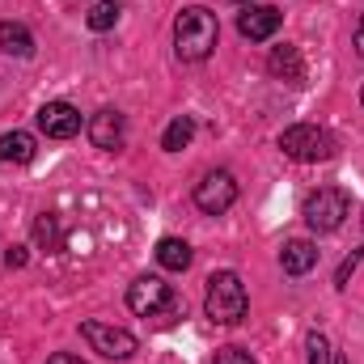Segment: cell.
<instances>
[{
	"label": "cell",
	"instance_id": "3957f363",
	"mask_svg": "<svg viewBox=\"0 0 364 364\" xmlns=\"http://www.w3.org/2000/svg\"><path fill=\"white\" fill-rule=\"evenodd\" d=\"M279 149H284V157L305 161V166L309 161H331L335 157V136L318 123H292V127H284Z\"/></svg>",
	"mask_w": 364,
	"mask_h": 364
},
{
	"label": "cell",
	"instance_id": "9c48e42d",
	"mask_svg": "<svg viewBox=\"0 0 364 364\" xmlns=\"http://www.w3.org/2000/svg\"><path fill=\"white\" fill-rule=\"evenodd\" d=\"M279 21H284V13L275 4H246V13H237V30L250 43H267L279 30Z\"/></svg>",
	"mask_w": 364,
	"mask_h": 364
},
{
	"label": "cell",
	"instance_id": "30bf717a",
	"mask_svg": "<svg viewBox=\"0 0 364 364\" xmlns=\"http://www.w3.org/2000/svg\"><path fill=\"white\" fill-rule=\"evenodd\" d=\"M90 140L97 149H119L123 144V114L119 110H97L90 119Z\"/></svg>",
	"mask_w": 364,
	"mask_h": 364
},
{
	"label": "cell",
	"instance_id": "2e32d148",
	"mask_svg": "<svg viewBox=\"0 0 364 364\" xmlns=\"http://www.w3.org/2000/svg\"><path fill=\"white\" fill-rule=\"evenodd\" d=\"M191 136H195V119H191V114H178V119L166 127L161 149H166V153H178V149H186V144H191Z\"/></svg>",
	"mask_w": 364,
	"mask_h": 364
},
{
	"label": "cell",
	"instance_id": "7a4b0ae2",
	"mask_svg": "<svg viewBox=\"0 0 364 364\" xmlns=\"http://www.w3.org/2000/svg\"><path fill=\"white\" fill-rule=\"evenodd\" d=\"M203 309L216 326H233L246 318V284L237 272H216L208 279V296H203Z\"/></svg>",
	"mask_w": 364,
	"mask_h": 364
},
{
	"label": "cell",
	"instance_id": "5b68a950",
	"mask_svg": "<svg viewBox=\"0 0 364 364\" xmlns=\"http://www.w3.org/2000/svg\"><path fill=\"white\" fill-rule=\"evenodd\" d=\"M81 335L97 356L106 360H132L136 356V335L123 331V326H110V322H81Z\"/></svg>",
	"mask_w": 364,
	"mask_h": 364
},
{
	"label": "cell",
	"instance_id": "d6986e66",
	"mask_svg": "<svg viewBox=\"0 0 364 364\" xmlns=\"http://www.w3.org/2000/svg\"><path fill=\"white\" fill-rule=\"evenodd\" d=\"M216 364H259L250 352H242V348H220L216 352Z\"/></svg>",
	"mask_w": 364,
	"mask_h": 364
},
{
	"label": "cell",
	"instance_id": "44dd1931",
	"mask_svg": "<svg viewBox=\"0 0 364 364\" xmlns=\"http://www.w3.org/2000/svg\"><path fill=\"white\" fill-rule=\"evenodd\" d=\"M47 364H85V360H81V356H73V352H55Z\"/></svg>",
	"mask_w": 364,
	"mask_h": 364
},
{
	"label": "cell",
	"instance_id": "7402d4cb",
	"mask_svg": "<svg viewBox=\"0 0 364 364\" xmlns=\"http://www.w3.org/2000/svg\"><path fill=\"white\" fill-rule=\"evenodd\" d=\"M356 55L364 60V17L356 21Z\"/></svg>",
	"mask_w": 364,
	"mask_h": 364
},
{
	"label": "cell",
	"instance_id": "ffe728a7",
	"mask_svg": "<svg viewBox=\"0 0 364 364\" xmlns=\"http://www.w3.org/2000/svg\"><path fill=\"white\" fill-rule=\"evenodd\" d=\"M4 263H9V267H26V246H13V250L4 255Z\"/></svg>",
	"mask_w": 364,
	"mask_h": 364
},
{
	"label": "cell",
	"instance_id": "277c9868",
	"mask_svg": "<svg viewBox=\"0 0 364 364\" xmlns=\"http://www.w3.org/2000/svg\"><path fill=\"white\" fill-rule=\"evenodd\" d=\"M305 225L314 229V233H335L348 216H352V199H348V191H339V186H318L309 199H305Z\"/></svg>",
	"mask_w": 364,
	"mask_h": 364
},
{
	"label": "cell",
	"instance_id": "52a82bcc",
	"mask_svg": "<svg viewBox=\"0 0 364 364\" xmlns=\"http://www.w3.org/2000/svg\"><path fill=\"white\" fill-rule=\"evenodd\" d=\"M170 305H174V292H170V284H166L161 275H140V279L127 288V309L140 314V318H157V314L170 309Z\"/></svg>",
	"mask_w": 364,
	"mask_h": 364
},
{
	"label": "cell",
	"instance_id": "484cf974",
	"mask_svg": "<svg viewBox=\"0 0 364 364\" xmlns=\"http://www.w3.org/2000/svg\"><path fill=\"white\" fill-rule=\"evenodd\" d=\"M360 225H364V216H360Z\"/></svg>",
	"mask_w": 364,
	"mask_h": 364
},
{
	"label": "cell",
	"instance_id": "d4e9b609",
	"mask_svg": "<svg viewBox=\"0 0 364 364\" xmlns=\"http://www.w3.org/2000/svg\"><path fill=\"white\" fill-rule=\"evenodd\" d=\"M360 102H364V90H360Z\"/></svg>",
	"mask_w": 364,
	"mask_h": 364
},
{
	"label": "cell",
	"instance_id": "ba28073f",
	"mask_svg": "<svg viewBox=\"0 0 364 364\" xmlns=\"http://www.w3.org/2000/svg\"><path fill=\"white\" fill-rule=\"evenodd\" d=\"M38 132L51 136V140H73L81 132V110L68 106V102H47L38 110Z\"/></svg>",
	"mask_w": 364,
	"mask_h": 364
},
{
	"label": "cell",
	"instance_id": "4fadbf2b",
	"mask_svg": "<svg viewBox=\"0 0 364 364\" xmlns=\"http://www.w3.org/2000/svg\"><path fill=\"white\" fill-rule=\"evenodd\" d=\"M267 68H272V77L288 81V85H301V81H305V64H301V51H296V47H288V43L272 51Z\"/></svg>",
	"mask_w": 364,
	"mask_h": 364
},
{
	"label": "cell",
	"instance_id": "5bb4252c",
	"mask_svg": "<svg viewBox=\"0 0 364 364\" xmlns=\"http://www.w3.org/2000/svg\"><path fill=\"white\" fill-rule=\"evenodd\" d=\"M0 51L17 55V60H30L34 55V34L17 21H0Z\"/></svg>",
	"mask_w": 364,
	"mask_h": 364
},
{
	"label": "cell",
	"instance_id": "6da1fadb",
	"mask_svg": "<svg viewBox=\"0 0 364 364\" xmlns=\"http://www.w3.org/2000/svg\"><path fill=\"white\" fill-rule=\"evenodd\" d=\"M216 38H220V26H216V13L212 9L191 4V9L178 13V21H174V51H178L182 64L208 60L212 47H216Z\"/></svg>",
	"mask_w": 364,
	"mask_h": 364
},
{
	"label": "cell",
	"instance_id": "603a6c76",
	"mask_svg": "<svg viewBox=\"0 0 364 364\" xmlns=\"http://www.w3.org/2000/svg\"><path fill=\"white\" fill-rule=\"evenodd\" d=\"M335 364H348V356H339V352H335Z\"/></svg>",
	"mask_w": 364,
	"mask_h": 364
},
{
	"label": "cell",
	"instance_id": "ac0fdd59",
	"mask_svg": "<svg viewBox=\"0 0 364 364\" xmlns=\"http://www.w3.org/2000/svg\"><path fill=\"white\" fill-rule=\"evenodd\" d=\"M305 352H309V364H335V348H331V339L322 331H309Z\"/></svg>",
	"mask_w": 364,
	"mask_h": 364
},
{
	"label": "cell",
	"instance_id": "9a60e30c",
	"mask_svg": "<svg viewBox=\"0 0 364 364\" xmlns=\"http://www.w3.org/2000/svg\"><path fill=\"white\" fill-rule=\"evenodd\" d=\"M191 259H195V255H191V246H186L182 237H161V242H157V263H161L166 272H186Z\"/></svg>",
	"mask_w": 364,
	"mask_h": 364
},
{
	"label": "cell",
	"instance_id": "8fae6325",
	"mask_svg": "<svg viewBox=\"0 0 364 364\" xmlns=\"http://www.w3.org/2000/svg\"><path fill=\"white\" fill-rule=\"evenodd\" d=\"M279 267H284L288 275H309L314 267H318V246L305 242V237L288 242V246L279 250Z\"/></svg>",
	"mask_w": 364,
	"mask_h": 364
},
{
	"label": "cell",
	"instance_id": "cb8c5ba5",
	"mask_svg": "<svg viewBox=\"0 0 364 364\" xmlns=\"http://www.w3.org/2000/svg\"><path fill=\"white\" fill-rule=\"evenodd\" d=\"M237 4H255V0H237Z\"/></svg>",
	"mask_w": 364,
	"mask_h": 364
},
{
	"label": "cell",
	"instance_id": "7c38bea8",
	"mask_svg": "<svg viewBox=\"0 0 364 364\" xmlns=\"http://www.w3.org/2000/svg\"><path fill=\"white\" fill-rule=\"evenodd\" d=\"M34 153H38V144H34L30 132H9V136H0V166H30Z\"/></svg>",
	"mask_w": 364,
	"mask_h": 364
},
{
	"label": "cell",
	"instance_id": "8992f818",
	"mask_svg": "<svg viewBox=\"0 0 364 364\" xmlns=\"http://www.w3.org/2000/svg\"><path fill=\"white\" fill-rule=\"evenodd\" d=\"M233 203H237V178H233L229 170H212V174L199 178V186H195V208H199V212L225 216Z\"/></svg>",
	"mask_w": 364,
	"mask_h": 364
},
{
	"label": "cell",
	"instance_id": "e0dca14e",
	"mask_svg": "<svg viewBox=\"0 0 364 364\" xmlns=\"http://www.w3.org/2000/svg\"><path fill=\"white\" fill-rule=\"evenodd\" d=\"M119 17H123V4H119V0H97L90 13H85L90 30H97V34H102V30H110V26H114Z\"/></svg>",
	"mask_w": 364,
	"mask_h": 364
}]
</instances>
